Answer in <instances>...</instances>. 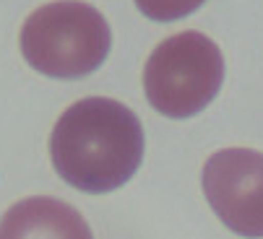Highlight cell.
<instances>
[{
  "label": "cell",
  "instance_id": "6da1fadb",
  "mask_svg": "<svg viewBox=\"0 0 263 239\" xmlns=\"http://www.w3.org/2000/svg\"><path fill=\"white\" fill-rule=\"evenodd\" d=\"M50 158L55 172L76 190H118L141 167V120L118 99H79L58 117L50 133Z\"/></svg>",
  "mask_w": 263,
  "mask_h": 239
},
{
  "label": "cell",
  "instance_id": "7a4b0ae2",
  "mask_svg": "<svg viewBox=\"0 0 263 239\" xmlns=\"http://www.w3.org/2000/svg\"><path fill=\"white\" fill-rule=\"evenodd\" d=\"M18 45L36 73L70 81L94 73L107 60L112 31L107 18L84 0H55L29 13Z\"/></svg>",
  "mask_w": 263,
  "mask_h": 239
},
{
  "label": "cell",
  "instance_id": "3957f363",
  "mask_svg": "<svg viewBox=\"0 0 263 239\" xmlns=\"http://www.w3.org/2000/svg\"><path fill=\"white\" fill-rule=\"evenodd\" d=\"M224 81V57L201 31H180L159 42L143 65V91L159 114L182 120L214 102Z\"/></svg>",
  "mask_w": 263,
  "mask_h": 239
},
{
  "label": "cell",
  "instance_id": "277c9868",
  "mask_svg": "<svg viewBox=\"0 0 263 239\" xmlns=\"http://www.w3.org/2000/svg\"><path fill=\"white\" fill-rule=\"evenodd\" d=\"M203 195L224 226L248 239L263 236V153L221 148L209 156L201 174Z\"/></svg>",
  "mask_w": 263,
  "mask_h": 239
},
{
  "label": "cell",
  "instance_id": "5b68a950",
  "mask_svg": "<svg viewBox=\"0 0 263 239\" xmlns=\"http://www.w3.org/2000/svg\"><path fill=\"white\" fill-rule=\"evenodd\" d=\"M0 239H94V234L70 203L36 195L24 197L3 213Z\"/></svg>",
  "mask_w": 263,
  "mask_h": 239
},
{
  "label": "cell",
  "instance_id": "8992f818",
  "mask_svg": "<svg viewBox=\"0 0 263 239\" xmlns=\"http://www.w3.org/2000/svg\"><path fill=\"white\" fill-rule=\"evenodd\" d=\"M206 0H136L138 11L152 21H177L198 11Z\"/></svg>",
  "mask_w": 263,
  "mask_h": 239
}]
</instances>
